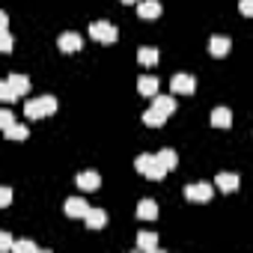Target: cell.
<instances>
[{
    "label": "cell",
    "mask_w": 253,
    "mask_h": 253,
    "mask_svg": "<svg viewBox=\"0 0 253 253\" xmlns=\"http://www.w3.org/2000/svg\"><path fill=\"white\" fill-rule=\"evenodd\" d=\"M137 247L140 250H155L158 247V235L155 232H140L137 235Z\"/></svg>",
    "instance_id": "cell-18"
},
{
    "label": "cell",
    "mask_w": 253,
    "mask_h": 253,
    "mask_svg": "<svg viewBox=\"0 0 253 253\" xmlns=\"http://www.w3.org/2000/svg\"><path fill=\"white\" fill-rule=\"evenodd\" d=\"M137 89H140V95H149V98H155V95H158V78H152V75L140 78V81H137Z\"/></svg>",
    "instance_id": "cell-13"
},
{
    "label": "cell",
    "mask_w": 253,
    "mask_h": 253,
    "mask_svg": "<svg viewBox=\"0 0 253 253\" xmlns=\"http://www.w3.org/2000/svg\"><path fill=\"white\" fill-rule=\"evenodd\" d=\"M152 107H155V110H161L164 116H170V113L176 110V101H173L170 95H155V98H152Z\"/></svg>",
    "instance_id": "cell-16"
},
{
    "label": "cell",
    "mask_w": 253,
    "mask_h": 253,
    "mask_svg": "<svg viewBox=\"0 0 253 253\" xmlns=\"http://www.w3.org/2000/svg\"><path fill=\"white\" fill-rule=\"evenodd\" d=\"M182 194L194 203H206V200H211V185L209 182H194V185H185Z\"/></svg>",
    "instance_id": "cell-3"
},
{
    "label": "cell",
    "mask_w": 253,
    "mask_h": 253,
    "mask_svg": "<svg viewBox=\"0 0 253 253\" xmlns=\"http://www.w3.org/2000/svg\"><path fill=\"white\" fill-rule=\"evenodd\" d=\"M89 36L98 39V42H104V45H110V42H116V27L107 24V21H92L89 24Z\"/></svg>",
    "instance_id": "cell-2"
},
{
    "label": "cell",
    "mask_w": 253,
    "mask_h": 253,
    "mask_svg": "<svg viewBox=\"0 0 253 253\" xmlns=\"http://www.w3.org/2000/svg\"><path fill=\"white\" fill-rule=\"evenodd\" d=\"M0 48H3L6 54L12 51V36H9V30H3V33H0Z\"/></svg>",
    "instance_id": "cell-27"
},
{
    "label": "cell",
    "mask_w": 253,
    "mask_h": 253,
    "mask_svg": "<svg viewBox=\"0 0 253 253\" xmlns=\"http://www.w3.org/2000/svg\"><path fill=\"white\" fill-rule=\"evenodd\" d=\"M0 98H3V101H15V98H18V89L9 84V78L0 84Z\"/></svg>",
    "instance_id": "cell-22"
},
{
    "label": "cell",
    "mask_w": 253,
    "mask_h": 253,
    "mask_svg": "<svg viewBox=\"0 0 253 253\" xmlns=\"http://www.w3.org/2000/svg\"><path fill=\"white\" fill-rule=\"evenodd\" d=\"M0 125H3V131L9 128V125H15V116L9 110H0Z\"/></svg>",
    "instance_id": "cell-26"
},
{
    "label": "cell",
    "mask_w": 253,
    "mask_h": 253,
    "mask_svg": "<svg viewBox=\"0 0 253 253\" xmlns=\"http://www.w3.org/2000/svg\"><path fill=\"white\" fill-rule=\"evenodd\" d=\"M158 161L167 167V173H170V170H176V164H179V158H176V152H173V149H161V152H158Z\"/></svg>",
    "instance_id": "cell-20"
},
{
    "label": "cell",
    "mask_w": 253,
    "mask_h": 253,
    "mask_svg": "<svg viewBox=\"0 0 253 253\" xmlns=\"http://www.w3.org/2000/svg\"><path fill=\"white\" fill-rule=\"evenodd\" d=\"M137 63L140 66H155L158 63V51L155 48H140L137 51Z\"/></svg>",
    "instance_id": "cell-17"
},
{
    "label": "cell",
    "mask_w": 253,
    "mask_h": 253,
    "mask_svg": "<svg viewBox=\"0 0 253 253\" xmlns=\"http://www.w3.org/2000/svg\"><path fill=\"white\" fill-rule=\"evenodd\" d=\"M214 185H217L223 194H232V191L238 188V176H235V173H217V176H214Z\"/></svg>",
    "instance_id": "cell-9"
},
{
    "label": "cell",
    "mask_w": 253,
    "mask_h": 253,
    "mask_svg": "<svg viewBox=\"0 0 253 253\" xmlns=\"http://www.w3.org/2000/svg\"><path fill=\"white\" fill-rule=\"evenodd\" d=\"M122 3H137V0H122Z\"/></svg>",
    "instance_id": "cell-32"
},
{
    "label": "cell",
    "mask_w": 253,
    "mask_h": 253,
    "mask_svg": "<svg viewBox=\"0 0 253 253\" xmlns=\"http://www.w3.org/2000/svg\"><path fill=\"white\" fill-rule=\"evenodd\" d=\"M27 125H9V128H6V137L9 140H27Z\"/></svg>",
    "instance_id": "cell-21"
},
{
    "label": "cell",
    "mask_w": 253,
    "mask_h": 253,
    "mask_svg": "<svg viewBox=\"0 0 253 253\" xmlns=\"http://www.w3.org/2000/svg\"><path fill=\"white\" fill-rule=\"evenodd\" d=\"M241 15L253 18V0H241Z\"/></svg>",
    "instance_id": "cell-28"
},
{
    "label": "cell",
    "mask_w": 253,
    "mask_h": 253,
    "mask_svg": "<svg viewBox=\"0 0 253 253\" xmlns=\"http://www.w3.org/2000/svg\"><path fill=\"white\" fill-rule=\"evenodd\" d=\"M0 247H3V250H12V247H15V241L3 232V235H0Z\"/></svg>",
    "instance_id": "cell-30"
},
{
    "label": "cell",
    "mask_w": 253,
    "mask_h": 253,
    "mask_svg": "<svg viewBox=\"0 0 253 253\" xmlns=\"http://www.w3.org/2000/svg\"><path fill=\"white\" fill-rule=\"evenodd\" d=\"M78 185H81L84 191H98L101 176H98V173H92V170H84V173H78Z\"/></svg>",
    "instance_id": "cell-8"
},
{
    "label": "cell",
    "mask_w": 253,
    "mask_h": 253,
    "mask_svg": "<svg viewBox=\"0 0 253 253\" xmlns=\"http://www.w3.org/2000/svg\"><path fill=\"white\" fill-rule=\"evenodd\" d=\"M12 250H15V253H36L39 247H36L33 241H15V247H12Z\"/></svg>",
    "instance_id": "cell-25"
},
{
    "label": "cell",
    "mask_w": 253,
    "mask_h": 253,
    "mask_svg": "<svg viewBox=\"0 0 253 253\" xmlns=\"http://www.w3.org/2000/svg\"><path fill=\"white\" fill-rule=\"evenodd\" d=\"M57 45H60V51H66V54H72V51H81V45H84V39H81L78 33H63V36L57 39Z\"/></svg>",
    "instance_id": "cell-7"
},
{
    "label": "cell",
    "mask_w": 253,
    "mask_h": 253,
    "mask_svg": "<svg viewBox=\"0 0 253 253\" xmlns=\"http://www.w3.org/2000/svg\"><path fill=\"white\" fill-rule=\"evenodd\" d=\"M9 84H12V86L18 89V95H24V92L30 89V81H27L24 75H9Z\"/></svg>",
    "instance_id": "cell-23"
},
{
    "label": "cell",
    "mask_w": 253,
    "mask_h": 253,
    "mask_svg": "<svg viewBox=\"0 0 253 253\" xmlns=\"http://www.w3.org/2000/svg\"><path fill=\"white\" fill-rule=\"evenodd\" d=\"M170 86H173V92H179V95H191V92L197 89V81H194L191 75H173Z\"/></svg>",
    "instance_id": "cell-4"
},
{
    "label": "cell",
    "mask_w": 253,
    "mask_h": 253,
    "mask_svg": "<svg viewBox=\"0 0 253 253\" xmlns=\"http://www.w3.org/2000/svg\"><path fill=\"white\" fill-rule=\"evenodd\" d=\"M164 119H167V116H164V113H161V110H155V107H152V110H146V113H143V125H149V128H158V125H161V122H164Z\"/></svg>",
    "instance_id": "cell-19"
},
{
    "label": "cell",
    "mask_w": 253,
    "mask_h": 253,
    "mask_svg": "<svg viewBox=\"0 0 253 253\" xmlns=\"http://www.w3.org/2000/svg\"><path fill=\"white\" fill-rule=\"evenodd\" d=\"M143 176H146V179H152V182H158V179H164V176H167V167L158 161V155L149 161V167H146V173H143Z\"/></svg>",
    "instance_id": "cell-14"
},
{
    "label": "cell",
    "mask_w": 253,
    "mask_h": 253,
    "mask_svg": "<svg viewBox=\"0 0 253 253\" xmlns=\"http://www.w3.org/2000/svg\"><path fill=\"white\" fill-rule=\"evenodd\" d=\"M84 220H86V226H89V229H101V226L107 223V214H104L101 209H89Z\"/></svg>",
    "instance_id": "cell-15"
},
{
    "label": "cell",
    "mask_w": 253,
    "mask_h": 253,
    "mask_svg": "<svg viewBox=\"0 0 253 253\" xmlns=\"http://www.w3.org/2000/svg\"><path fill=\"white\" fill-rule=\"evenodd\" d=\"M137 15H140V18H146V21H152V18H158V15H161V3H158V0H140Z\"/></svg>",
    "instance_id": "cell-6"
},
{
    "label": "cell",
    "mask_w": 253,
    "mask_h": 253,
    "mask_svg": "<svg viewBox=\"0 0 253 253\" xmlns=\"http://www.w3.org/2000/svg\"><path fill=\"white\" fill-rule=\"evenodd\" d=\"M57 110V98L54 95H42V98H33L24 104V116L27 119H42V116H51Z\"/></svg>",
    "instance_id": "cell-1"
},
{
    "label": "cell",
    "mask_w": 253,
    "mask_h": 253,
    "mask_svg": "<svg viewBox=\"0 0 253 253\" xmlns=\"http://www.w3.org/2000/svg\"><path fill=\"white\" fill-rule=\"evenodd\" d=\"M152 158H155V155H146V152H143V155H137V158H134V170H137V173H146V167H149V161H152Z\"/></svg>",
    "instance_id": "cell-24"
},
{
    "label": "cell",
    "mask_w": 253,
    "mask_h": 253,
    "mask_svg": "<svg viewBox=\"0 0 253 253\" xmlns=\"http://www.w3.org/2000/svg\"><path fill=\"white\" fill-rule=\"evenodd\" d=\"M6 24H9V15H6V12H0V30H6Z\"/></svg>",
    "instance_id": "cell-31"
},
{
    "label": "cell",
    "mask_w": 253,
    "mask_h": 253,
    "mask_svg": "<svg viewBox=\"0 0 253 253\" xmlns=\"http://www.w3.org/2000/svg\"><path fill=\"white\" fill-rule=\"evenodd\" d=\"M209 54H211V57H226V54H229V39H226V36H211Z\"/></svg>",
    "instance_id": "cell-10"
},
{
    "label": "cell",
    "mask_w": 253,
    "mask_h": 253,
    "mask_svg": "<svg viewBox=\"0 0 253 253\" xmlns=\"http://www.w3.org/2000/svg\"><path fill=\"white\" fill-rule=\"evenodd\" d=\"M63 209H66V214H69V217H86V211H89V206H86L81 197H69Z\"/></svg>",
    "instance_id": "cell-5"
},
{
    "label": "cell",
    "mask_w": 253,
    "mask_h": 253,
    "mask_svg": "<svg viewBox=\"0 0 253 253\" xmlns=\"http://www.w3.org/2000/svg\"><path fill=\"white\" fill-rule=\"evenodd\" d=\"M211 125H214V128H229V125H232V113L226 107H214L211 110Z\"/></svg>",
    "instance_id": "cell-12"
},
{
    "label": "cell",
    "mask_w": 253,
    "mask_h": 253,
    "mask_svg": "<svg viewBox=\"0 0 253 253\" xmlns=\"http://www.w3.org/2000/svg\"><path fill=\"white\" fill-rule=\"evenodd\" d=\"M9 203H12V191L3 188V191H0V206H9Z\"/></svg>",
    "instance_id": "cell-29"
},
{
    "label": "cell",
    "mask_w": 253,
    "mask_h": 253,
    "mask_svg": "<svg viewBox=\"0 0 253 253\" xmlns=\"http://www.w3.org/2000/svg\"><path fill=\"white\" fill-rule=\"evenodd\" d=\"M137 217H140V220H155V217H158L155 200H140V203H137Z\"/></svg>",
    "instance_id": "cell-11"
}]
</instances>
